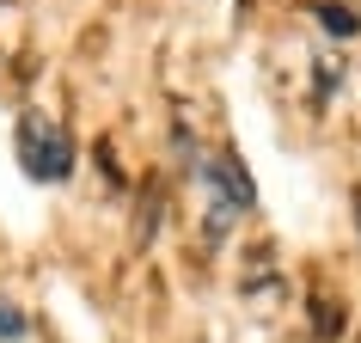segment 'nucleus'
<instances>
[{
  "label": "nucleus",
  "mask_w": 361,
  "mask_h": 343,
  "mask_svg": "<svg viewBox=\"0 0 361 343\" xmlns=\"http://www.w3.org/2000/svg\"><path fill=\"white\" fill-rule=\"evenodd\" d=\"M25 331H31V325H25V313L13 301H0V343H25Z\"/></svg>",
  "instance_id": "obj_4"
},
{
  "label": "nucleus",
  "mask_w": 361,
  "mask_h": 343,
  "mask_svg": "<svg viewBox=\"0 0 361 343\" xmlns=\"http://www.w3.org/2000/svg\"><path fill=\"white\" fill-rule=\"evenodd\" d=\"M196 178L209 184V239H221V233L239 221V215L257 203V191H251L245 166H239V153H209L202 166H196Z\"/></svg>",
  "instance_id": "obj_2"
},
{
  "label": "nucleus",
  "mask_w": 361,
  "mask_h": 343,
  "mask_svg": "<svg viewBox=\"0 0 361 343\" xmlns=\"http://www.w3.org/2000/svg\"><path fill=\"white\" fill-rule=\"evenodd\" d=\"M312 13H319V25H324V31H337V37H355V31H361L355 6H337V0H324V6H312Z\"/></svg>",
  "instance_id": "obj_3"
},
{
  "label": "nucleus",
  "mask_w": 361,
  "mask_h": 343,
  "mask_svg": "<svg viewBox=\"0 0 361 343\" xmlns=\"http://www.w3.org/2000/svg\"><path fill=\"white\" fill-rule=\"evenodd\" d=\"M13 148H19L25 178H37V184H61L74 172V135L61 129V116H49V111H25L19 129H13Z\"/></svg>",
  "instance_id": "obj_1"
}]
</instances>
